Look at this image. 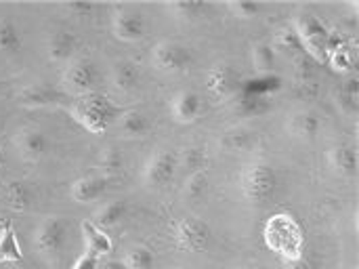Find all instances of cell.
I'll use <instances>...</instances> for the list:
<instances>
[{"mask_svg": "<svg viewBox=\"0 0 359 269\" xmlns=\"http://www.w3.org/2000/svg\"><path fill=\"white\" fill-rule=\"evenodd\" d=\"M292 74H294V82L299 88H316V82H318L316 61L307 57L305 53H299L292 57Z\"/></svg>", "mask_w": 359, "mask_h": 269, "instance_id": "obj_24", "label": "cell"}, {"mask_svg": "<svg viewBox=\"0 0 359 269\" xmlns=\"http://www.w3.org/2000/svg\"><path fill=\"white\" fill-rule=\"evenodd\" d=\"M288 263V269H316V265L311 261H307L305 257H299L294 261H286Z\"/></svg>", "mask_w": 359, "mask_h": 269, "instance_id": "obj_38", "label": "cell"}, {"mask_svg": "<svg viewBox=\"0 0 359 269\" xmlns=\"http://www.w3.org/2000/svg\"><path fill=\"white\" fill-rule=\"evenodd\" d=\"M80 48V40L76 34H72L69 29H59L55 32L50 38H48V44H46V53H48V59L55 61V63H69L76 53Z\"/></svg>", "mask_w": 359, "mask_h": 269, "instance_id": "obj_16", "label": "cell"}, {"mask_svg": "<svg viewBox=\"0 0 359 269\" xmlns=\"http://www.w3.org/2000/svg\"><path fill=\"white\" fill-rule=\"evenodd\" d=\"M23 48V38L11 19H0V53L19 55Z\"/></svg>", "mask_w": 359, "mask_h": 269, "instance_id": "obj_28", "label": "cell"}, {"mask_svg": "<svg viewBox=\"0 0 359 269\" xmlns=\"http://www.w3.org/2000/svg\"><path fill=\"white\" fill-rule=\"evenodd\" d=\"M17 99L21 105H27V107H44V105L57 103L61 99V93L50 88L44 82H34V84H27L25 88H21Z\"/></svg>", "mask_w": 359, "mask_h": 269, "instance_id": "obj_19", "label": "cell"}, {"mask_svg": "<svg viewBox=\"0 0 359 269\" xmlns=\"http://www.w3.org/2000/svg\"><path fill=\"white\" fill-rule=\"evenodd\" d=\"M80 232H82V238H84V247H86V253H93L95 257H107L111 253V240L109 236L97 228L90 219H84L82 225H80Z\"/></svg>", "mask_w": 359, "mask_h": 269, "instance_id": "obj_20", "label": "cell"}, {"mask_svg": "<svg viewBox=\"0 0 359 269\" xmlns=\"http://www.w3.org/2000/svg\"><path fill=\"white\" fill-rule=\"evenodd\" d=\"M114 129L124 139H143L149 133L151 122L139 110H122L114 120Z\"/></svg>", "mask_w": 359, "mask_h": 269, "instance_id": "obj_15", "label": "cell"}, {"mask_svg": "<svg viewBox=\"0 0 359 269\" xmlns=\"http://www.w3.org/2000/svg\"><path fill=\"white\" fill-rule=\"evenodd\" d=\"M107 190V177L105 175H86V177H80L78 181L72 183V198L74 202L78 204H88V202H95L99 200Z\"/></svg>", "mask_w": 359, "mask_h": 269, "instance_id": "obj_18", "label": "cell"}, {"mask_svg": "<svg viewBox=\"0 0 359 269\" xmlns=\"http://www.w3.org/2000/svg\"><path fill=\"white\" fill-rule=\"evenodd\" d=\"M120 263L124 265V269H154L156 268V255L145 244H130L124 249Z\"/></svg>", "mask_w": 359, "mask_h": 269, "instance_id": "obj_23", "label": "cell"}, {"mask_svg": "<svg viewBox=\"0 0 359 269\" xmlns=\"http://www.w3.org/2000/svg\"><path fill=\"white\" fill-rule=\"evenodd\" d=\"M276 48L271 42H257L252 46V65L259 74H269L276 70Z\"/></svg>", "mask_w": 359, "mask_h": 269, "instance_id": "obj_30", "label": "cell"}, {"mask_svg": "<svg viewBox=\"0 0 359 269\" xmlns=\"http://www.w3.org/2000/svg\"><path fill=\"white\" fill-rule=\"evenodd\" d=\"M189 269H200V268H189Z\"/></svg>", "mask_w": 359, "mask_h": 269, "instance_id": "obj_41", "label": "cell"}, {"mask_svg": "<svg viewBox=\"0 0 359 269\" xmlns=\"http://www.w3.org/2000/svg\"><path fill=\"white\" fill-rule=\"evenodd\" d=\"M202 114V95L194 88H181L170 99V116L179 124H191Z\"/></svg>", "mask_w": 359, "mask_h": 269, "instance_id": "obj_11", "label": "cell"}, {"mask_svg": "<svg viewBox=\"0 0 359 269\" xmlns=\"http://www.w3.org/2000/svg\"><path fill=\"white\" fill-rule=\"evenodd\" d=\"M111 34L122 42H139L147 34V21L139 8L120 4L111 13Z\"/></svg>", "mask_w": 359, "mask_h": 269, "instance_id": "obj_10", "label": "cell"}, {"mask_svg": "<svg viewBox=\"0 0 359 269\" xmlns=\"http://www.w3.org/2000/svg\"><path fill=\"white\" fill-rule=\"evenodd\" d=\"M177 171H179V154L172 147H158L147 158L141 179L143 185L149 190H164L175 181Z\"/></svg>", "mask_w": 359, "mask_h": 269, "instance_id": "obj_6", "label": "cell"}, {"mask_svg": "<svg viewBox=\"0 0 359 269\" xmlns=\"http://www.w3.org/2000/svg\"><path fill=\"white\" fill-rule=\"evenodd\" d=\"M252 145H255V133L246 126H233L221 135V147L231 152V154L246 152Z\"/></svg>", "mask_w": 359, "mask_h": 269, "instance_id": "obj_25", "label": "cell"}, {"mask_svg": "<svg viewBox=\"0 0 359 269\" xmlns=\"http://www.w3.org/2000/svg\"><path fill=\"white\" fill-rule=\"evenodd\" d=\"M208 185H210V173H208V169L194 171V173L187 175V179H185V183L181 188V196L187 202H196V200H200V198L206 196Z\"/></svg>", "mask_w": 359, "mask_h": 269, "instance_id": "obj_26", "label": "cell"}, {"mask_svg": "<svg viewBox=\"0 0 359 269\" xmlns=\"http://www.w3.org/2000/svg\"><path fill=\"white\" fill-rule=\"evenodd\" d=\"M15 147H17L21 158H25L29 162H38L48 152V137L44 131H40L36 126H25V129L17 131Z\"/></svg>", "mask_w": 359, "mask_h": 269, "instance_id": "obj_12", "label": "cell"}, {"mask_svg": "<svg viewBox=\"0 0 359 269\" xmlns=\"http://www.w3.org/2000/svg\"><path fill=\"white\" fill-rule=\"evenodd\" d=\"M99 268V257H95L93 253H84L72 269H97Z\"/></svg>", "mask_w": 359, "mask_h": 269, "instance_id": "obj_37", "label": "cell"}, {"mask_svg": "<svg viewBox=\"0 0 359 269\" xmlns=\"http://www.w3.org/2000/svg\"><path fill=\"white\" fill-rule=\"evenodd\" d=\"M206 84L215 95H229L236 88V80H233V72L227 65H217L208 72L206 76Z\"/></svg>", "mask_w": 359, "mask_h": 269, "instance_id": "obj_27", "label": "cell"}, {"mask_svg": "<svg viewBox=\"0 0 359 269\" xmlns=\"http://www.w3.org/2000/svg\"><path fill=\"white\" fill-rule=\"evenodd\" d=\"M149 61H151V67L156 72H162V74H183L191 67L194 63V53L189 46L177 42V40H170V38H164L160 42H156L149 51Z\"/></svg>", "mask_w": 359, "mask_h": 269, "instance_id": "obj_5", "label": "cell"}, {"mask_svg": "<svg viewBox=\"0 0 359 269\" xmlns=\"http://www.w3.org/2000/svg\"><path fill=\"white\" fill-rule=\"evenodd\" d=\"M294 36L307 57L316 63H324L330 51V32L313 13H303L294 21Z\"/></svg>", "mask_w": 359, "mask_h": 269, "instance_id": "obj_4", "label": "cell"}, {"mask_svg": "<svg viewBox=\"0 0 359 269\" xmlns=\"http://www.w3.org/2000/svg\"><path fill=\"white\" fill-rule=\"evenodd\" d=\"M326 162L330 171L339 177H353L358 173V152L351 145L339 143L326 152Z\"/></svg>", "mask_w": 359, "mask_h": 269, "instance_id": "obj_17", "label": "cell"}, {"mask_svg": "<svg viewBox=\"0 0 359 269\" xmlns=\"http://www.w3.org/2000/svg\"><path fill=\"white\" fill-rule=\"evenodd\" d=\"M97 269H124V265H122L120 261H105L103 265L99 263V268Z\"/></svg>", "mask_w": 359, "mask_h": 269, "instance_id": "obj_39", "label": "cell"}, {"mask_svg": "<svg viewBox=\"0 0 359 269\" xmlns=\"http://www.w3.org/2000/svg\"><path fill=\"white\" fill-rule=\"evenodd\" d=\"M124 166H126V158H124V154L116 145H107V147L101 150V154H99V169L103 171L105 177L122 173Z\"/></svg>", "mask_w": 359, "mask_h": 269, "instance_id": "obj_31", "label": "cell"}, {"mask_svg": "<svg viewBox=\"0 0 359 269\" xmlns=\"http://www.w3.org/2000/svg\"><path fill=\"white\" fill-rule=\"evenodd\" d=\"M227 8L233 13V17H238V19H255L261 11H263V6L261 4H257V2H248V0H242V2H229L227 4Z\"/></svg>", "mask_w": 359, "mask_h": 269, "instance_id": "obj_35", "label": "cell"}, {"mask_svg": "<svg viewBox=\"0 0 359 269\" xmlns=\"http://www.w3.org/2000/svg\"><path fill=\"white\" fill-rule=\"evenodd\" d=\"M265 242L271 251L280 253L286 261H294L299 257H303V232L299 228V223L282 213V215H273L267 225H265Z\"/></svg>", "mask_w": 359, "mask_h": 269, "instance_id": "obj_3", "label": "cell"}, {"mask_svg": "<svg viewBox=\"0 0 359 269\" xmlns=\"http://www.w3.org/2000/svg\"><path fill=\"white\" fill-rule=\"evenodd\" d=\"M0 162H2V141H0Z\"/></svg>", "mask_w": 359, "mask_h": 269, "instance_id": "obj_40", "label": "cell"}, {"mask_svg": "<svg viewBox=\"0 0 359 269\" xmlns=\"http://www.w3.org/2000/svg\"><path fill=\"white\" fill-rule=\"evenodd\" d=\"M122 110L109 101L107 97L93 93L86 97H78L72 105H69V114L72 118L82 124L88 133L95 135H103L109 126H114V120L118 118Z\"/></svg>", "mask_w": 359, "mask_h": 269, "instance_id": "obj_2", "label": "cell"}, {"mask_svg": "<svg viewBox=\"0 0 359 269\" xmlns=\"http://www.w3.org/2000/svg\"><path fill=\"white\" fill-rule=\"evenodd\" d=\"M126 213H128L126 202L116 198V200H109V202H105V204H101L97 209V213L93 217V223L97 228H101V230H111V228H116V225H120L124 221Z\"/></svg>", "mask_w": 359, "mask_h": 269, "instance_id": "obj_21", "label": "cell"}, {"mask_svg": "<svg viewBox=\"0 0 359 269\" xmlns=\"http://www.w3.org/2000/svg\"><path fill=\"white\" fill-rule=\"evenodd\" d=\"M172 238L177 242L179 249L183 251H191V253H200V251H206L210 240H212V232L208 228L206 221H202L200 217H183L175 223V230H172Z\"/></svg>", "mask_w": 359, "mask_h": 269, "instance_id": "obj_9", "label": "cell"}, {"mask_svg": "<svg viewBox=\"0 0 359 269\" xmlns=\"http://www.w3.org/2000/svg\"><path fill=\"white\" fill-rule=\"evenodd\" d=\"M328 63H330V67L334 72L349 74L355 67V53H353V48H349L345 44H339V46L328 51Z\"/></svg>", "mask_w": 359, "mask_h": 269, "instance_id": "obj_32", "label": "cell"}, {"mask_svg": "<svg viewBox=\"0 0 359 269\" xmlns=\"http://www.w3.org/2000/svg\"><path fill=\"white\" fill-rule=\"evenodd\" d=\"M286 131H288L290 137L301 139V141L316 139L320 135V131H322V118L309 107H299V110L288 114Z\"/></svg>", "mask_w": 359, "mask_h": 269, "instance_id": "obj_13", "label": "cell"}, {"mask_svg": "<svg viewBox=\"0 0 359 269\" xmlns=\"http://www.w3.org/2000/svg\"><path fill=\"white\" fill-rule=\"evenodd\" d=\"M23 259L17 234L11 225H4L0 232V261L4 263H19Z\"/></svg>", "mask_w": 359, "mask_h": 269, "instance_id": "obj_29", "label": "cell"}, {"mask_svg": "<svg viewBox=\"0 0 359 269\" xmlns=\"http://www.w3.org/2000/svg\"><path fill=\"white\" fill-rule=\"evenodd\" d=\"M4 202L8 209L23 213V211H29L34 196H32V190L23 181H6L4 183Z\"/></svg>", "mask_w": 359, "mask_h": 269, "instance_id": "obj_22", "label": "cell"}, {"mask_svg": "<svg viewBox=\"0 0 359 269\" xmlns=\"http://www.w3.org/2000/svg\"><path fill=\"white\" fill-rule=\"evenodd\" d=\"M141 80H143L141 67L128 59L116 61L109 70V82L120 93H135L141 86Z\"/></svg>", "mask_w": 359, "mask_h": 269, "instance_id": "obj_14", "label": "cell"}, {"mask_svg": "<svg viewBox=\"0 0 359 269\" xmlns=\"http://www.w3.org/2000/svg\"><path fill=\"white\" fill-rule=\"evenodd\" d=\"M166 11H170L172 17L177 19H183V21H191L196 17H200L202 11H206V4L204 2H196V0H177V2H170L166 4Z\"/></svg>", "mask_w": 359, "mask_h": 269, "instance_id": "obj_33", "label": "cell"}, {"mask_svg": "<svg viewBox=\"0 0 359 269\" xmlns=\"http://www.w3.org/2000/svg\"><path fill=\"white\" fill-rule=\"evenodd\" d=\"M280 185L278 171L267 160H252L238 173V190L248 204L263 206L276 196Z\"/></svg>", "mask_w": 359, "mask_h": 269, "instance_id": "obj_1", "label": "cell"}, {"mask_svg": "<svg viewBox=\"0 0 359 269\" xmlns=\"http://www.w3.org/2000/svg\"><path fill=\"white\" fill-rule=\"evenodd\" d=\"M61 84L76 99L93 95L97 84H99V67L95 65L93 59H88L84 55H76L65 65L63 76H61Z\"/></svg>", "mask_w": 359, "mask_h": 269, "instance_id": "obj_7", "label": "cell"}, {"mask_svg": "<svg viewBox=\"0 0 359 269\" xmlns=\"http://www.w3.org/2000/svg\"><path fill=\"white\" fill-rule=\"evenodd\" d=\"M179 169H185L187 175L200 169H206V154L200 147H185L179 156Z\"/></svg>", "mask_w": 359, "mask_h": 269, "instance_id": "obj_34", "label": "cell"}, {"mask_svg": "<svg viewBox=\"0 0 359 269\" xmlns=\"http://www.w3.org/2000/svg\"><path fill=\"white\" fill-rule=\"evenodd\" d=\"M65 8L69 11L72 17H76V19H80V21L93 19V15H95V11H97V6L90 4V2H69V4H65Z\"/></svg>", "mask_w": 359, "mask_h": 269, "instance_id": "obj_36", "label": "cell"}, {"mask_svg": "<svg viewBox=\"0 0 359 269\" xmlns=\"http://www.w3.org/2000/svg\"><path fill=\"white\" fill-rule=\"evenodd\" d=\"M67 244V223L63 217L50 215L44 217L34 234H32V247L40 257H59L65 251Z\"/></svg>", "mask_w": 359, "mask_h": 269, "instance_id": "obj_8", "label": "cell"}]
</instances>
